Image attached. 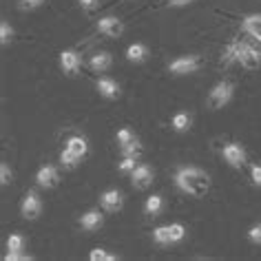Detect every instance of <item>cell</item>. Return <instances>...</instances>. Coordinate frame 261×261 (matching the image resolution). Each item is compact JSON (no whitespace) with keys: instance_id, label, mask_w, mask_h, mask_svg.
<instances>
[{"instance_id":"obj_1","label":"cell","mask_w":261,"mask_h":261,"mask_svg":"<svg viewBox=\"0 0 261 261\" xmlns=\"http://www.w3.org/2000/svg\"><path fill=\"white\" fill-rule=\"evenodd\" d=\"M175 181H177V186L181 191L193 195V197H201L211 188V177L204 171H199V168H181L175 175Z\"/></svg>"},{"instance_id":"obj_2","label":"cell","mask_w":261,"mask_h":261,"mask_svg":"<svg viewBox=\"0 0 261 261\" xmlns=\"http://www.w3.org/2000/svg\"><path fill=\"white\" fill-rule=\"evenodd\" d=\"M230 97H232V84L230 82H219L217 87L211 91V95H208V107L221 109Z\"/></svg>"},{"instance_id":"obj_3","label":"cell","mask_w":261,"mask_h":261,"mask_svg":"<svg viewBox=\"0 0 261 261\" xmlns=\"http://www.w3.org/2000/svg\"><path fill=\"white\" fill-rule=\"evenodd\" d=\"M237 62L241 64V67H246L248 71H254V69H259V64H261V56L241 42L237 47Z\"/></svg>"},{"instance_id":"obj_4","label":"cell","mask_w":261,"mask_h":261,"mask_svg":"<svg viewBox=\"0 0 261 261\" xmlns=\"http://www.w3.org/2000/svg\"><path fill=\"white\" fill-rule=\"evenodd\" d=\"M199 67V58L197 56H186V58H179V60L171 62V73L175 75H186V73H195Z\"/></svg>"},{"instance_id":"obj_5","label":"cell","mask_w":261,"mask_h":261,"mask_svg":"<svg viewBox=\"0 0 261 261\" xmlns=\"http://www.w3.org/2000/svg\"><path fill=\"white\" fill-rule=\"evenodd\" d=\"M20 211H22V217H24V219H36L38 215H40L42 204H40V199H38V195H36L34 191L27 193V197H24Z\"/></svg>"},{"instance_id":"obj_6","label":"cell","mask_w":261,"mask_h":261,"mask_svg":"<svg viewBox=\"0 0 261 261\" xmlns=\"http://www.w3.org/2000/svg\"><path fill=\"white\" fill-rule=\"evenodd\" d=\"M151 181H153V171H151V166H146V164L135 166V171H133V186H135V188L144 191V188L151 186Z\"/></svg>"},{"instance_id":"obj_7","label":"cell","mask_w":261,"mask_h":261,"mask_svg":"<svg viewBox=\"0 0 261 261\" xmlns=\"http://www.w3.org/2000/svg\"><path fill=\"white\" fill-rule=\"evenodd\" d=\"M224 158H226V162L230 166L239 168V166H244V162H246V153H244V148H241L239 144H228L224 148Z\"/></svg>"},{"instance_id":"obj_8","label":"cell","mask_w":261,"mask_h":261,"mask_svg":"<svg viewBox=\"0 0 261 261\" xmlns=\"http://www.w3.org/2000/svg\"><path fill=\"white\" fill-rule=\"evenodd\" d=\"M97 29L102 31L104 36H111V38H117V36H122V22L117 20V18H102L100 22H97Z\"/></svg>"},{"instance_id":"obj_9","label":"cell","mask_w":261,"mask_h":261,"mask_svg":"<svg viewBox=\"0 0 261 261\" xmlns=\"http://www.w3.org/2000/svg\"><path fill=\"white\" fill-rule=\"evenodd\" d=\"M38 186H42V188H54L58 184V171L54 166H42L40 171H38Z\"/></svg>"},{"instance_id":"obj_10","label":"cell","mask_w":261,"mask_h":261,"mask_svg":"<svg viewBox=\"0 0 261 261\" xmlns=\"http://www.w3.org/2000/svg\"><path fill=\"white\" fill-rule=\"evenodd\" d=\"M60 64H62L64 73L75 75L77 67H80V56H77L75 51H62V54H60Z\"/></svg>"},{"instance_id":"obj_11","label":"cell","mask_w":261,"mask_h":261,"mask_svg":"<svg viewBox=\"0 0 261 261\" xmlns=\"http://www.w3.org/2000/svg\"><path fill=\"white\" fill-rule=\"evenodd\" d=\"M122 193L120 191H107L102 195V206H104V211H109V213H117L122 208Z\"/></svg>"},{"instance_id":"obj_12","label":"cell","mask_w":261,"mask_h":261,"mask_svg":"<svg viewBox=\"0 0 261 261\" xmlns=\"http://www.w3.org/2000/svg\"><path fill=\"white\" fill-rule=\"evenodd\" d=\"M97 91H100V95H104V97L120 95V89H117V84L111 80V77H100V80H97Z\"/></svg>"},{"instance_id":"obj_13","label":"cell","mask_w":261,"mask_h":261,"mask_svg":"<svg viewBox=\"0 0 261 261\" xmlns=\"http://www.w3.org/2000/svg\"><path fill=\"white\" fill-rule=\"evenodd\" d=\"M148 56V49L144 47V44H130V47L126 49V58L130 62H144Z\"/></svg>"},{"instance_id":"obj_14","label":"cell","mask_w":261,"mask_h":261,"mask_svg":"<svg viewBox=\"0 0 261 261\" xmlns=\"http://www.w3.org/2000/svg\"><path fill=\"white\" fill-rule=\"evenodd\" d=\"M102 226V215L97 211H91L87 215H82V228H87V230H95V228Z\"/></svg>"},{"instance_id":"obj_15","label":"cell","mask_w":261,"mask_h":261,"mask_svg":"<svg viewBox=\"0 0 261 261\" xmlns=\"http://www.w3.org/2000/svg\"><path fill=\"white\" fill-rule=\"evenodd\" d=\"M111 67V56L107 51H102V54H95L91 58V69L93 71H107Z\"/></svg>"},{"instance_id":"obj_16","label":"cell","mask_w":261,"mask_h":261,"mask_svg":"<svg viewBox=\"0 0 261 261\" xmlns=\"http://www.w3.org/2000/svg\"><path fill=\"white\" fill-rule=\"evenodd\" d=\"M244 31L261 38V16H248L244 20Z\"/></svg>"},{"instance_id":"obj_17","label":"cell","mask_w":261,"mask_h":261,"mask_svg":"<svg viewBox=\"0 0 261 261\" xmlns=\"http://www.w3.org/2000/svg\"><path fill=\"white\" fill-rule=\"evenodd\" d=\"M153 237H155V241H158V244H162V246L173 244V232H171V226H160V228H155Z\"/></svg>"},{"instance_id":"obj_18","label":"cell","mask_w":261,"mask_h":261,"mask_svg":"<svg viewBox=\"0 0 261 261\" xmlns=\"http://www.w3.org/2000/svg\"><path fill=\"white\" fill-rule=\"evenodd\" d=\"M67 148H69V151H73L77 158L82 160L84 155H87V140H84V138H71Z\"/></svg>"},{"instance_id":"obj_19","label":"cell","mask_w":261,"mask_h":261,"mask_svg":"<svg viewBox=\"0 0 261 261\" xmlns=\"http://www.w3.org/2000/svg\"><path fill=\"white\" fill-rule=\"evenodd\" d=\"M140 153H142V144L138 140H133V142H128V144L122 146V155H124V158H135V160H138Z\"/></svg>"},{"instance_id":"obj_20","label":"cell","mask_w":261,"mask_h":261,"mask_svg":"<svg viewBox=\"0 0 261 261\" xmlns=\"http://www.w3.org/2000/svg\"><path fill=\"white\" fill-rule=\"evenodd\" d=\"M144 211H146V215H151V217H155V215L162 211V197H160V195H153V197L146 199Z\"/></svg>"},{"instance_id":"obj_21","label":"cell","mask_w":261,"mask_h":261,"mask_svg":"<svg viewBox=\"0 0 261 261\" xmlns=\"http://www.w3.org/2000/svg\"><path fill=\"white\" fill-rule=\"evenodd\" d=\"M173 126H175V130H186L188 126H191V115L188 113H177L173 117Z\"/></svg>"},{"instance_id":"obj_22","label":"cell","mask_w":261,"mask_h":261,"mask_svg":"<svg viewBox=\"0 0 261 261\" xmlns=\"http://www.w3.org/2000/svg\"><path fill=\"white\" fill-rule=\"evenodd\" d=\"M60 160H62V164L67 166V168H73V166L77 164V160H80V158H77V155H75L73 151H69V148H64L62 155H60Z\"/></svg>"},{"instance_id":"obj_23","label":"cell","mask_w":261,"mask_h":261,"mask_svg":"<svg viewBox=\"0 0 261 261\" xmlns=\"http://www.w3.org/2000/svg\"><path fill=\"white\" fill-rule=\"evenodd\" d=\"M91 261H115V254H109L107 250H102V248H95V250L91 252Z\"/></svg>"},{"instance_id":"obj_24","label":"cell","mask_w":261,"mask_h":261,"mask_svg":"<svg viewBox=\"0 0 261 261\" xmlns=\"http://www.w3.org/2000/svg\"><path fill=\"white\" fill-rule=\"evenodd\" d=\"M7 246H9V250L20 252V250H22V246H24V239L20 237V234H11L9 241H7Z\"/></svg>"},{"instance_id":"obj_25","label":"cell","mask_w":261,"mask_h":261,"mask_svg":"<svg viewBox=\"0 0 261 261\" xmlns=\"http://www.w3.org/2000/svg\"><path fill=\"white\" fill-rule=\"evenodd\" d=\"M244 44H246V47H250L252 51H257V54L261 56V38L252 36V34H248V38L244 40Z\"/></svg>"},{"instance_id":"obj_26","label":"cell","mask_w":261,"mask_h":261,"mask_svg":"<svg viewBox=\"0 0 261 261\" xmlns=\"http://www.w3.org/2000/svg\"><path fill=\"white\" fill-rule=\"evenodd\" d=\"M11 179H14V175H11L9 166L5 164V162H3V164H0V184H3V186H7Z\"/></svg>"},{"instance_id":"obj_27","label":"cell","mask_w":261,"mask_h":261,"mask_svg":"<svg viewBox=\"0 0 261 261\" xmlns=\"http://www.w3.org/2000/svg\"><path fill=\"white\" fill-rule=\"evenodd\" d=\"M11 34H14V31H11L9 22H5V20H3V24H0V42L7 44V42H9V38H11Z\"/></svg>"},{"instance_id":"obj_28","label":"cell","mask_w":261,"mask_h":261,"mask_svg":"<svg viewBox=\"0 0 261 261\" xmlns=\"http://www.w3.org/2000/svg\"><path fill=\"white\" fill-rule=\"evenodd\" d=\"M133 140H135V135L130 133L128 128H122L120 133H117V142H120L122 146H124V144H128V142H133Z\"/></svg>"},{"instance_id":"obj_29","label":"cell","mask_w":261,"mask_h":261,"mask_svg":"<svg viewBox=\"0 0 261 261\" xmlns=\"http://www.w3.org/2000/svg\"><path fill=\"white\" fill-rule=\"evenodd\" d=\"M171 232H173V244H175V241H179V239H184V234H186V230H184V226H181V224H173Z\"/></svg>"},{"instance_id":"obj_30","label":"cell","mask_w":261,"mask_h":261,"mask_svg":"<svg viewBox=\"0 0 261 261\" xmlns=\"http://www.w3.org/2000/svg\"><path fill=\"white\" fill-rule=\"evenodd\" d=\"M122 173H133L135 171V158H124V162L120 164Z\"/></svg>"},{"instance_id":"obj_31","label":"cell","mask_w":261,"mask_h":261,"mask_svg":"<svg viewBox=\"0 0 261 261\" xmlns=\"http://www.w3.org/2000/svg\"><path fill=\"white\" fill-rule=\"evenodd\" d=\"M248 237H250V241H254V244H261V224L252 226L250 230H248Z\"/></svg>"},{"instance_id":"obj_32","label":"cell","mask_w":261,"mask_h":261,"mask_svg":"<svg viewBox=\"0 0 261 261\" xmlns=\"http://www.w3.org/2000/svg\"><path fill=\"white\" fill-rule=\"evenodd\" d=\"M250 175H252V184L254 186H261V166L259 164H254L250 168Z\"/></svg>"},{"instance_id":"obj_33","label":"cell","mask_w":261,"mask_h":261,"mask_svg":"<svg viewBox=\"0 0 261 261\" xmlns=\"http://www.w3.org/2000/svg\"><path fill=\"white\" fill-rule=\"evenodd\" d=\"M44 0H20V9H36L40 7Z\"/></svg>"},{"instance_id":"obj_34","label":"cell","mask_w":261,"mask_h":261,"mask_svg":"<svg viewBox=\"0 0 261 261\" xmlns=\"http://www.w3.org/2000/svg\"><path fill=\"white\" fill-rule=\"evenodd\" d=\"M95 3L97 0H80V5H82V9H87V11H91L95 7Z\"/></svg>"},{"instance_id":"obj_35","label":"cell","mask_w":261,"mask_h":261,"mask_svg":"<svg viewBox=\"0 0 261 261\" xmlns=\"http://www.w3.org/2000/svg\"><path fill=\"white\" fill-rule=\"evenodd\" d=\"M171 5H188V3H193V0H168Z\"/></svg>"}]
</instances>
